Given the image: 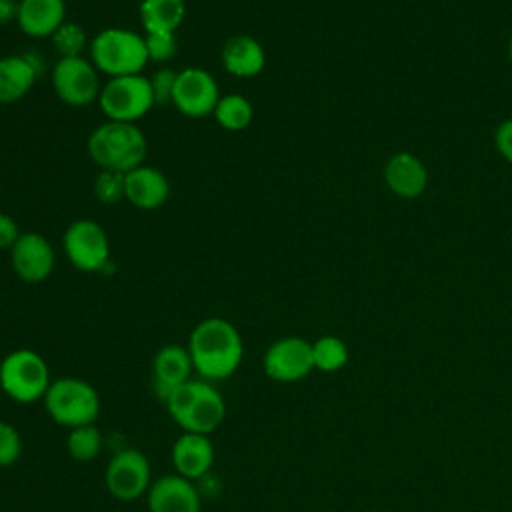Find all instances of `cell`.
<instances>
[{
	"label": "cell",
	"instance_id": "cell-1",
	"mask_svg": "<svg viewBox=\"0 0 512 512\" xmlns=\"http://www.w3.org/2000/svg\"><path fill=\"white\" fill-rule=\"evenodd\" d=\"M188 352L194 370L204 380L230 378L244 354V344L238 328L224 318H206L194 326L188 338Z\"/></svg>",
	"mask_w": 512,
	"mask_h": 512
},
{
	"label": "cell",
	"instance_id": "cell-2",
	"mask_svg": "<svg viewBox=\"0 0 512 512\" xmlns=\"http://www.w3.org/2000/svg\"><path fill=\"white\" fill-rule=\"evenodd\" d=\"M86 150L102 170L126 174L144 164L148 144L144 132L134 122L106 120L90 132Z\"/></svg>",
	"mask_w": 512,
	"mask_h": 512
},
{
	"label": "cell",
	"instance_id": "cell-3",
	"mask_svg": "<svg viewBox=\"0 0 512 512\" xmlns=\"http://www.w3.org/2000/svg\"><path fill=\"white\" fill-rule=\"evenodd\" d=\"M164 404L172 420L184 432L208 436L222 424L226 416V404L222 394L206 380L184 382L174 392H170Z\"/></svg>",
	"mask_w": 512,
	"mask_h": 512
},
{
	"label": "cell",
	"instance_id": "cell-4",
	"mask_svg": "<svg viewBox=\"0 0 512 512\" xmlns=\"http://www.w3.org/2000/svg\"><path fill=\"white\" fill-rule=\"evenodd\" d=\"M90 60L108 78L142 74L148 52L144 36L128 28H104L90 40Z\"/></svg>",
	"mask_w": 512,
	"mask_h": 512
},
{
	"label": "cell",
	"instance_id": "cell-5",
	"mask_svg": "<svg viewBox=\"0 0 512 512\" xmlns=\"http://www.w3.org/2000/svg\"><path fill=\"white\" fill-rule=\"evenodd\" d=\"M44 408L48 416L66 428L94 424L100 414V396L96 388L82 378H56L44 394Z\"/></svg>",
	"mask_w": 512,
	"mask_h": 512
},
{
	"label": "cell",
	"instance_id": "cell-6",
	"mask_svg": "<svg viewBox=\"0 0 512 512\" xmlns=\"http://www.w3.org/2000/svg\"><path fill=\"white\" fill-rule=\"evenodd\" d=\"M50 382L46 360L30 348L12 350L0 362V388L18 404H32L44 398Z\"/></svg>",
	"mask_w": 512,
	"mask_h": 512
},
{
	"label": "cell",
	"instance_id": "cell-7",
	"mask_svg": "<svg viewBox=\"0 0 512 512\" xmlns=\"http://www.w3.org/2000/svg\"><path fill=\"white\" fill-rule=\"evenodd\" d=\"M98 106L108 120L136 124L154 106L150 78L144 74L110 78L100 90Z\"/></svg>",
	"mask_w": 512,
	"mask_h": 512
},
{
	"label": "cell",
	"instance_id": "cell-8",
	"mask_svg": "<svg viewBox=\"0 0 512 512\" xmlns=\"http://www.w3.org/2000/svg\"><path fill=\"white\" fill-rule=\"evenodd\" d=\"M100 72L92 64V60L84 56L58 58L52 68V88L56 96L72 106L82 108L98 100L100 96Z\"/></svg>",
	"mask_w": 512,
	"mask_h": 512
},
{
	"label": "cell",
	"instance_id": "cell-9",
	"mask_svg": "<svg viewBox=\"0 0 512 512\" xmlns=\"http://www.w3.org/2000/svg\"><path fill=\"white\" fill-rule=\"evenodd\" d=\"M62 246L70 264L82 272H104L110 264V240L94 220L72 222L64 232Z\"/></svg>",
	"mask_w": 512,
	"mask_h": 512
},
{
	"label": "cell",
	"instance_id": "cell-10",
	"mask_svg": "<svg viewBox=\"0 0 512 512\" xmlns=\"http://www.w3.org/2000/svg\"><path fill=\"white\" fill-rule=\"evenodd\" d=\"M104 484L108 492L120 502H132L144 496L152 484L150 462L144 452L136 448H124L116 452L106 466Z\"/></svg>",
	"mask_w": 512,
	"mask_h": 512
},
{
	"label": "cell",
	"instance_id": "cell-11",
	"mask_svg": "<svg viewBox=\"0 0 512 512\" xmlns=\"http://www.w3.org/2000/svg\"><path fill=\"white\" fill-rule=\"evenodd\" d=\"M220 100V88L212 72L188 66L178 72L172 94L174 108L188 118H204L214 112Z\"/></svg>",
	"mask_w": 512,
	"mask_h": 512
},
{
	"label": "cell",
	"instance_id": "cell-12",
	"mask_svg": "<svg viewBox=\"0 0 512 512\" xmlns=\"http://www.w3.org/2000/svg\"><path fill=\"white\" fill-rule=\"evenodd\" d=\"M264 374L274 382H296L314 370L312 342L300 336H286L268 346L262 358Z\"/></svg>",
	"mask_w": 512,
	"mask_h": 512
},
{
	"label": "cell",
	"instance_id": "cell-13",
	"mask_svg": "<svg viewBox=\"0 0 512 512\" xmlns=\"http://www.w3.org/2000/svg\"><path fill=\"white\" fill-rule=\"evenodd\" d=\"M10 262L22 282H44L54 270V248L38 232H22L10 248Z\"/></svg>",
	"mask_w": 512,
	"mask_h": 512
},
{
	"label": "cell",
	"instance_id": "cell-14",
	"mask_svg": "<svg viewBox=\"0 0 512 512\" xmlns=\"http://www.w3.org/2000/svg\"><path fill=\"white\" fill-rule=\"evenodd\" d=\"M146 504L150 512H200L202 498L192 480L180 474H166L150 484Z\"/></svg>",
	"mask_w": 512,
	"mask_h": 512
},
{
	"label": "cell",
	"instance_id": "cell-15",
	"mask_svg": "<svg viewBox=\"0 0 512 512\" xmlns=\"http://www.w3.org/2000/svg\"><path fill=\"white\" fill-rule=\"evenodd\" d=\"M172 464L176 474L188 480L204 478L214 464V444L206 434L184 432L172 446Z\"/></svg>",
	"mask_w": 512,
	"mask_h": 512
},
{
	"label": "cell",
	"instance_id": "cell-16",
	"mask_svg": "<svg viewBox=\"0 0 512 512\" xmlns=\"http://www.w3.org/2000/svg\"><path fill=\"white\" fill-rule=\"evenodd\" d=\"M126 200L140 210H156L170 196V182L162 170L154 166H138L124 174Z\"/></svg>",
	"mask_w": 512,
	"mask_h": 512
},
{
	"label": "cell",
	"instance_id": "cell-17",
	"mask_svg": "<svg viewBox=\"0 0 512 512\" xmlns=\"http://www.w3.org/2000/svg\"><path fill=\"white\" fill-rule=\"evenodd\" d=\"M194 366L188 348L180 344H166L162 346L152 360V374H154V390L156 394L166 400L170 392L190 380Z\"/></svg>",
	"mask_w": 512,
	"mask_h": 512
},
{
	"label": "cell",
	"instance_id": "cell-18",
	"mask_svg": "<svg viewBox=\"0 0 512 512\" xmlns=\"http://www.w3.org/2000/svg\"><path fill=\"white\" fill-rule=\"evenodd\" d=\"M66 22L64 0H20L16 12L18 28L32 38L52 36Z\"/></svg>",
	"mask_w": 512,
	"mask_h": 512
},
{
	"label": "cell",
	"instance_id": "cell-19",
	"mask_svg": "<svg viewBox=\"0 0 512 512\" xmlns=\"http://www.w3.org/2000/svg\"><path fill=\"white\" fill-rule=\"evenodd\" d=\"M36 54H10L0 58V104H12L24 98L42 66H38Z\"/></svg>",
	"mask_w": 512,
	"mask_h": 512
},
{
	"label": "cell",
	"instance_id": "cell-20",
	"mask_svg": "<svg viewBox=\"0 0 512 512\" xmlns=\"http://www.w3.org/2000/svg\"><path fill=\"white\" fill-rule=\"evenodd\" d=\"M220 60L228 74L236 78H254L266 66V52L254 36L236 34L224 42Z\"/></svg>",
	"mask_w": 512,
	"mask_h": 512
},
{
	"label": "cell",
	"instance_id": "cell-21",
	"mask_svg": "<svg viewBox=\"0 0 512 512\" xmlns=\"http://www.w3.org/2000/svg\"><path fill=\"white\" fill-rule=\"evenodd\" d=\"M384 180L388 188L402 198H416L428 184L424 164L410 152H396L390 156L384 168Z\"/></svg>",
	"mask_w": 512,
	"mask_h": 512
},
{
	"label": "cell",
	"instance_id": "cell-22",
	"mask_svg": "<svg viewBox=\"0 0 512 512\" xmlns=\"http://www.w3.org/2000/svg\"><path fill=\"white\" fill-rule=\"evenodd\" d=\"M140 22L146 34L176 32L186 18L184 0H140Z\"/></svg>",
	"mask_w": 512,
	"mask_h": 512
},
{
	"label": "cell",
	"instance_id": "cell-23",
	"mask_svg": "<svg viewBox=\"0 0 512 512\" xmlns=\"http://www.w3.org/2000/svg\"><path fill=\"white\" fill-rule=\"evenodd\" d=\"M214 118L216 122L230 132H240L244 128L250 126L252 118H254V110L252 104L246 96L242 94H226L220 96L216 108H214Z\"/></svg>",
	"mask_w": 512,
	"mask_h": 512
},
{
	"label": "cell",
	"instance_id": "cell-24",
	"mask_svg": "<svg viewBox=\"0 0 512 512\" xmlns=\"http://www.w3.org/2000/svg\"><path fill=\"white\" fill-rule=\"evenodd\" d=\"M312 358L314 370L332 374L346 366L348 362V346L338 336H320L312 342Z\"/></svg>",
	"mask_w": 512,
	"mask_h": 512
},
{
	"label": "cell",
	"instance_id": "cell-25",
	"mask_svg": "<svg viewBox=\"0 0 512 512\" xmlns=\"http://www.w3.org/2000/svg\"><path fill=\"white\" fill-rule=\"evenodd\" d=\"M66 450L78 462L94 460L102 450V434L94 424L70 428L66 436Z\"/></svg>",
	"mask_w": 512,
	"mask_h": 512
},
{
	"label": "cell",
	"instance_id": "cell-26",
	"mask_svg": "<svg viewBox=\"0 0 512 512\" xmlns=\"http://www.w3.org/2000/svg\"><path fill=\"white\" fill-rule=\"evenodd\" d=\"M50 38H52V46L60 54V58L82 56L84 50L90 46L84 28L76 22H64Z\"/></svg>",
	"mask_w": 512,
	"mask_h": 512
},
{
	"label": "cell",
	"instance_id": "cell-27",
	"mask_svg": "<svg viewBox=\"0 0 512 512\" xmlns=\"http://www.w3.org/2000/svg\"><path fill=\"white\" fill-rule=\"evenodd\" d=\"M94 194L102 204H116L126 198L124 174L114 170H100L94 182Z\"/></svg>",
	"mask_w": 512,
	"mask_h": 512
},
{
	"label": "cell",
	"instance_id": "cell-28",
	"mask_svg": "<svg viewBox=\"0 0 512 512\" xmlns=\"http://www.w3.org/2000/svg\"><path fill=\"white\" fill-rule=\"evenodd\" d=\"M144 42L150 62H168L178 48L174 32H152L144 36Z\"/></svg>",
	"mask_w": 512,
	"mask_h": 512
},
{
	"label": "cell",
	"instance_id": "cell-29",
	"mask_svg": "<svg viewBox=\"0 0 512 512\" xmlns=\"http://www.w3.org/2000/svg\"><path fill=\"white\" fill-rule=\"evenodd\" d=\"M22 454V438L18 434V430L0 420V468H8L12 466Z\"/></svg>",
	"mask_w": 512,
	"mask_h": 512
},
{
	"label": "cell",
	"instance_id": "cell-30",
	"mask_svg": "<svg viewBox=\"0 0 512 512\" xmlns=\"http://www.w3.org/2000/svg\"><path fill=\"white\" fill-rule=\"evenodd\" d=\"M176 76H178V72L172 68H160L158 72H154V76L150 78L154 106H166L168 102L172 104Z\"/></svg>",
	"mask_w": 512,
	"mask_h": 512
},
{
	"label": "cell",
	"instance_id": "cell-31",
	"mask_svg": "<svg viewBox=\"0 0 512 512\" xmlns=\"http://www.w3.org/2000/svg\"><path fill=\"white\" fill-rule=\"evenodd\" d=\"M20 228L10 214L0 212V250H10L20 238Z\"/></svg>",
	"mask_w": 512,
	"mask_h": 512
},
{
	"label": "cell",
	"instance_id": "cell-32",
	"mask_svg": "<svg viewBox=\"0 0 512 512\" xmlns=\"http://www.w3.org/2000/svg\"><path fill=\"white\" fill-rule=\"evenodd\" d=\"M496 148L512 164V118H506L496 130Z\"/></svg>",
	"mask_w": 512,
	"mask_h": 512
},
{
	"label": "cell",
	"instance_id": "cell-33",
	"mask_svg": "<svg viewBox=\"0 0 512 512\" xmlns=\"http://www.w3.org/2000/svg\"><path fill=\"white\" fill-rule=\"evenodd\" d=\"M18 2L16 0H0V24H6L8 20H16Z\"/></svg>",
	"mask_w": 512,
	"mask_h": 512
},
{
	"label": "cell",
	"instance_id": "cell-34",
	"mask_svg": "<svg viewBox=\"0 0 512 512\" xmlns=\"http://www.w3.org/2000/svg\"><path fill=\"white\" fill-rule=\"evenodd\" d=\"M508 54H510V60H512V38H510V44H508Z\"/></svg>",
	"mask_w": 512,
	"mask_h": 512
}]
</instances>
